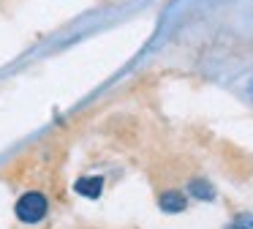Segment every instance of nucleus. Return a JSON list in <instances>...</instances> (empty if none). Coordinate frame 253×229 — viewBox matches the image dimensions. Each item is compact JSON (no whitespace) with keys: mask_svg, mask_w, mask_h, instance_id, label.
<instances>
[{"mask_svg":"<svg viewBox=\"0 0 253 229\" xmlns=\"http://www.w3.org/2000/svg\"><path fill=\"white\" fill-rule=\"evenodd\" d=\"M46 210H49V202L41 191H25L22 196L14 205V213L22 224H39L46 218Z\"/></svg>","mask_w":253,"mask_h":229,"instance_id":"1","label":"nucleus"},{"mask_svg":"<svg viewBox=\"0 0 253 229\" xmlns=\"http://www.w3.org/2000/svg\"><path fill=\"white\" fill-rule=\"evenodd\" d=\"M74 191H77L79 196H84V199H98L101 191H104V177H79L77 183H74Z\"/></svg>","mask_w":253,"mask_h":229,"instance_id":"2","label":"nucleus"},{"mask_svg":"<svg viewBox=\"0 0 253 229\" xmlns=\"http://www.w3.org/2000/svg\"><path fill=\"white\" fill-rule=\"evenodd\" d=\"M158 205H161V210H164V213H182L188 207V202H185V196H182L180 191L169 188V191H164V194H161Z\"/></svg>","mask_w":253,"mask_h":229,"instance_id":"3","label":"nucleus"},{"mask_svg":"<svg viewBox=\"0 0 253 229\" xmlns=\"http://www.w3.org/2000/svg\"><path fill=\"white\" fill-rule=\"evenodd\" d=\"M188 194H191L193 199H199V202H210V199H215V188H212V183H210V180H202V177H193L191 183H188Z\"/></svg>","mask_w":253,"mask_h":229,"instance_id":"4","label":"nucleus"},{"mask_svg":"<svg viewBox=\"0 0 253 229\" xmlns=\"http://www.w3.org/2000/svg\"><path fill=\"white\" fill-rule=\"evenodd\" d=\"M226 229H253V213H240V216H234Z\"/></svg>","mask_w":253,"mask_h":229,"instance_id":"5","label":"nucleus"},{"mask_svg":"<svg viewBox=\"0 0 253 229\" xmlns=\"http://www.w3.org/2000/svg\"><path fill=\"white\" fill-rule=\"evenodd\" d=\"M248 90H251V96H253V82H251V87H248Z\"/></svg>","mask_w":253,"mask_h":229,"instance_id":"6","label":"nucleus"}]
</instances>
